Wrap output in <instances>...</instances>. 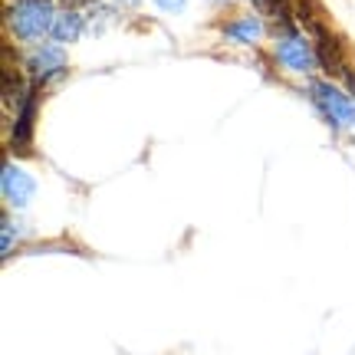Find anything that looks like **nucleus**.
Returning a JSON list of instances; mask_svg holds the SVG:
<instances>
[{"instance_id": "obj_1", "label": "nucleus", "mask_w": 355, "mask_h": 355, "mask_svg": "<svg viewBox=\"0 0 355 355\" xmlns=\"http://www.w3.org/2000/svg\"><path fill=\"white\" fill-rule=\"evenodd\" d=\"M50 13L53 10H50L46 0H20V3L13 7L10 24L20 37H40V33H46L53 24Z\"/></svg>"}, {"instance_id": "obj_2", "label": "nucleus", "mask_w": 355, "mask_h": 355, "mask_svg": "<svg viewBox=\"0 0 355 355\" xmlns=\"http://www.w3.org/2000/svg\"><path fill=\"white\" fill-rule=\"evenodd\" d=\"M277 53H279V60L290 66V69H296V73H306L313 66V50L306 46L303 40H283Z\"/></svg>"}, {"instance_id": "obj_3", "label": "nucleus", "mask_w": 355, "mask_h": 355, "mask_svg": "<svg viewBox=\"0 0 355 355\" xmlns=\"http://www.w3.org/2000/svg\"><path fill=\"white\" fill-rule=\"evenodd\" d=\"M30 181L24 178V171H13V168H7V175H3V191H7V198H13V204H24L26 194H30Z\"/></svg>"}, {"instance_id": "obj_4", "label": "nucleus", "mask_w": 355, "mask_h": 355, "mask_svg": "<svg viewBox=\"0 0 355 355\" xmlns=\"http://www.w3.org/2000/svg\"><path fill=\"white\" fill-rule=\"evenodd\" d=\"M79 33V17L76 13H63L60 20H56V37L60 40H73Z\"/></svg>"}]
</instances>
